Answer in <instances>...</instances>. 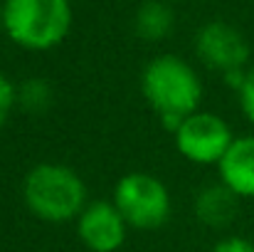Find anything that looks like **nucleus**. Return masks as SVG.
Instances as JSON below:
<instances>
[{
	"instance_id": "nucleus-1",
	"label": "nucleus",
	"mask_w": 254,
	"mask_h": 252,
	"mask_svg": "<svg viewBox=\"0 0 254 252\" xmlns=\"http://www.w3.org/2000/svg\"><path fill=\"white\" fill-rule=\"evenodd\" d=\"M141 91L158 114L161 126L175 134L185 116L200 111L202 80L190 62L178 55H158L141 72Z\"/></svg>"
},
{
	"instance_id": "nucleus-2",
	"label": "nucleus",
	"mask_w": 254,
	"mask_h": 252,
	"mask_svg": "<svg viewBox=\"0 0 254 252\" xmlns=\"http://www.w3.org/2000/svg\"><path fill=\"white\" fill-rule=\"evenodd\" d=\"M22 198L30 213L45 223L77 220L89 205L82 175L62 164H37L22 180Z\"/></svg>"
},
{
	"instance_id": "nucleus-3",
	"label": "nucleus",
	"mask_w": 254,
	"mask_h": 252,
	"mask_svg": "<svg viewBox=\"0 0 254 252\" xmlns=\"http://www.w3.org/2000/svg\"><path fill=\"white\" fill-rule=\"evenodd\" d=\"M69 0H5L2 30L22 50L45 52L64 42L72 30Z\"/></svg>"
},
{
	"instance_id": "nucleus-4",
	"label": "nucleus",
	"mask_w": 254,
	"mask_h": 252,
	"mask_svg": "<svg viewBox=\"0 0 254 252\" xmlns=\"http://www.w3.org/2000/svg\"><path fill=\"white\" fill-rule=\"evenodd\" d=\"M128 228L138 230H156L166 225L173 210L168 185L143 170L126 173L114 185V200H111Z\"/></svg>"
},
{
	"instance_id": "nucleus-5",
	"label": "nucleus",
	"mask_w": 254,
	"mask_h": 252,
	"mask_svg": "<svg viewBox=\"0 0 254 252\" xmlns=\"http://www.w3.org/2000/svg\"><path fill=\"white\" fill-rule=\"evenodd\" d=\"M237 136L222 116L202 109L185 116L178 131L173 134L178 154L197 166H217Z\"/></svg>"
},
{
	"instance_id": "nucleus-6",
	"label": "nucleus",
	"mask_w": 254,
	"mask_h": 252,
	"mask_svg": "<svg viewBox=\"0 0 254 252\" xmlns=\"http://www.w3.org/2000/svg\"><path fill=\"white\" fill-rule=\"evenodd\" d=\"M197 57L215 72L227 75L232 70H247L250 62V42L247 37L230 22L212 20L205 22L195 35Z\"/></svg>"
},
{
	"instance_id": "nucleus-7",
	"label": "nucleus",
	"mask_w": 254,
	"mask_h": 252,
	"mask_svg": "<svg viewBox=\"0 0 254 252\" xmlns=\"http://www.w3.org/2000/svg\"><path fill=\"white\" fill-rule=\"evenodd\" d=\"M77 235L91 252H116L124 248L128 235V223L114 203L94 200L77 218Z\"/></svg>"
},
{
	"instance_id": "nucleus-8",
	"label": "nucleus",
	"mask_w": 254,
	"mask_h": 252,
	"mask_svg": "<svg viewBox=\"0 0 254 252\" xmlns=\"http://www.w3.org/2000/svg\"><path fill=\"white\" fill-rule=\"evenodd\" d=\"M220 183L240 200H254V134L237 136L217 164Z\"/></svg>"
},
{
	"instance_id": "nucleus-9",
	"label": "nucleus",
	"mask_w": 254,
	"mask_h": 252,
	"mask_svg": "<svg viewBox=\"0 0 254 252\" xmlns=\"http://www.w3.org/2000/svg\"><path fill=\"white\" fill-rule=\"evenodd\" d=\"M237 200L240 198L230 188H225L222 183L207 185L195 198V215L200 223H205L210 228H225L235 220Z\"/></svg>"
},
{
	"instance_id": "nucleus-10",
	"label": "nucleus",
	"mask_w": 254,
	"mask_h": 252,
	"mask_svg": "<svg viewBox=\"0 0 254 252\" xmlns=\"http://www.w3.org/2000/svg\"><path fill=\"white\" fill-rule=\"evenodd\" d=\"M133 27L141 40H148V42L166 40L173 32V10L163 0H146L136 10Z\"/></svg>"
},
{
	"instance_id": "nucleus-11",
	"label": "nucleus",
	"mask_w": 254,
	"mask_h": 252,
	"mask_svg": "<svg viewBox=\"0 0 254 252\" xmlns=\"http://www.w3.org/2000/svg\"><path fill=\"white\" fill-rule=\"evenodd\" d=\"M52 99H55L52 84L42 77H30L22 84H17V106L32 116L45 114L52 106Z\"/></svg>"
},
{
	"instance_id": "nucleus-12",
	"label": "nucleus",
	"mask_w": 254,
	"mask_h": 252,
	"mask_svg": "<svg viewBox=\"0 0 254 252\" xmlns=\"http://www.w3.org/2000/svg\"><path fill=\"white\" fill-rule=\"evenodd\" d=\"M15 106H17V84L5 72H0V129L7 124Z\"/></svg>"
},
{
	"instance_id": "nucleus-13",
	"label": "nucleus",
	"mask_w": 254,
	"mask_h": 252,
	"mask_svg": "<svg viewBox=\"0 0 254 252\" xmlns=\"http://www.w3.org/2000/svg\"><path fill=\"white\" fill-rule=\"evenodd\" d=\"M237 96H240V109H242V114L247 116V121L254 126V67L247 70L245 84H242V89L237 91Z\"/></svg>"
},
{
	"instance_id": "nucleus-14",
	"label": "nucleus",
	"mask_w": 254,
	"mask_h": 252,
	"mask_svg": "<svg viewBox=\"0 0 254 252\" xmlns=\"http://www.w3.org/2000/svg\"><path fill=\"white\" fill-rule=\"evenodd\" d=\"M212 252H254V243H250L247 238H240V235H230V238L217 240Z\"/></svg>"
},
{
	"instance_id": "nucleus-15",
	"label": "nucleus",
	"mask_w": 254,
	"mask_h": 252,
	"mask_svg": "<svg viewBox=\"0 0 254 252\" xmlns=\"http://www.w3.org/2000/svg\"><path fill=\"white\" fill-rule=\"evenodd\" d=\"M0 30H2V5H0Z\"/></svg>"
}]
</instances>
